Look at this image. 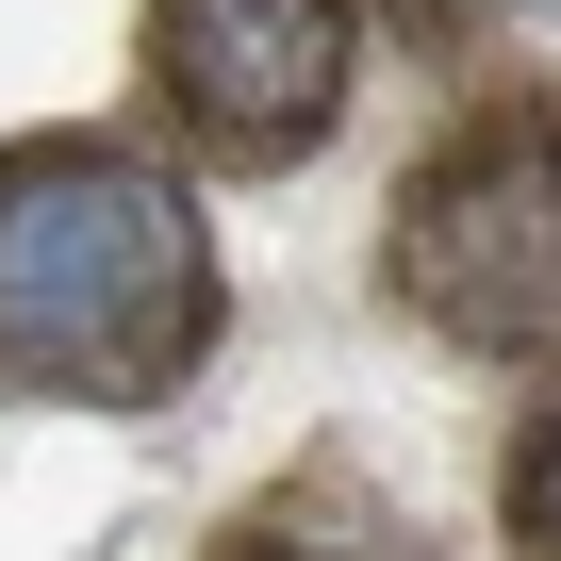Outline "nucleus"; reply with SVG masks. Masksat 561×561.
<instances>
[{
  "mask_svg": "<svg viewBox=\"0 0 561 561\" xmlns=\"http://www.w3.org/2000/svg\"><path fill=\"white\" fill-rule=\"evenodd\" d=\"M215 347V231L133 133L0 149V397L149 413Z\"/></svg>",
  "mask_w": 561,
  "mask_h": 561,
  "instance_id": "f257e3e1",
  "label": "nucleus"
},
{
  "mask_svg": "<svg viewBox=\"0 0 561 561\" xmlns=\"http://www.w3.org/2000/svg\"><path fill=\"white\" fill-rule=\"evenodd\" d=\"M397 34H413V50H479V34H495V0H397Z\"/></svg>",
  "mask_w": 561,
  "mask_h": 561,
  "instance_id": "423d86ee",
  "label": "nucleus"
},
{
  "mask_svg": "<svg viewBox=\"0 0 561 561\" xmlns=\"http://www.w3.org/2000/svg\"><path fill=\"white\" fill-rule=\"evenodd\" d=\"M380 298L430 314L479 364H545L561 347V100H479L380 231Z\"/></svg>",
  "mask_w": 561,
  "mask_h": 561,
  "instance_id": "f03ea898",
  "label": "nucleus"
},
{
  "mask_svg": "<svg viewBox=\"0 0 561 561\" xmlns=\"http://www.w3.org/2000/svg\"><path fill=\"white\" fill-rule=\"evenodd\" d=\"M198 561H413V528L347 479V462H298V479H280V495H248Z\"/></svg>",
  "mask_w": 561,
  "mask_h": 561,
  "instance_id": "20e7f679",
  "label": "nucleus"
},
{
  "mask_svg": "<svg viewBox=\"0 0 561 561\" xmlns=\"http://www.w3.org/2000/svg\"><path fill=\"white\" fill-rule=\"evenodd\" d=\"M495 512H512V561H561V380L512 413V446H495Z\"/></svg>",
  "mask_w": 561,
  "mask_h": 561,
  "instance_id": "39448f33",
  "label": "nucleus"
},
{
  "mask_svg": "<svg viewBox=\"0 0 561 561\" xmlns=\"http://www.w3.org/2000/svg\"><path fill=\"white\" fill-rule=\"evenodd\" d=\"M347 50L364 0H149V83L215 165H298L347 116Z\"/></svg>",
  "mask_w": 561,
  "mask_h": 561,
  "instance_id": "7ed1b4c3",
  "label": "nucleus"
}]
</instances>
